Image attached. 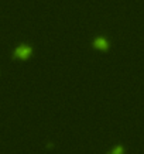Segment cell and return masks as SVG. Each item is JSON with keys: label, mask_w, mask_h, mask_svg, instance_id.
Segmentation results:
<instances>
[{"label": "cell", "mask_w": 144, "mask_h": 154, "mask_svg": "<svg viewBox=\"0 0 144 154\" xmlns=\"http://www.w3.org/2000/svg\"><path fill=\"white\" fill-rule=\"evenodd\" d=\"M31 54H33V45H30L27 42H21L17 47H14V50L11 51V58L27 60Z\"/></svg>", "instance_id": "obj_1"}, {"label": "cell", "mask_w": 144, "mask_h": 154, "mask_svg": "<svg viewBox=\"0 0 144 154\" xmlns=\"http://www.w3.org/2000/svg\"><path fill=\"white\" fill-rule=\"evenodd\" d=\"M92 47L96 50H102V51H107L110 47V42L105 35H96L92 40Z\"/></svg>", "instance_id": "obj_2"}, {"label": "cell", "mask_w": 144, "mask_h": 154, "mask_svg": "<svg viewBox=\"0 0 144 154\" xmlns=\"http://www.w3.org/2000/svg\"><path fill=\"white\" fill-rule=\"evenodd\" d=\"M123 153H124V147H123L121 144L115 146V147L109 151V154H123Z\"/></svg>", "instance_id": "obj_3"}]
</instances>
